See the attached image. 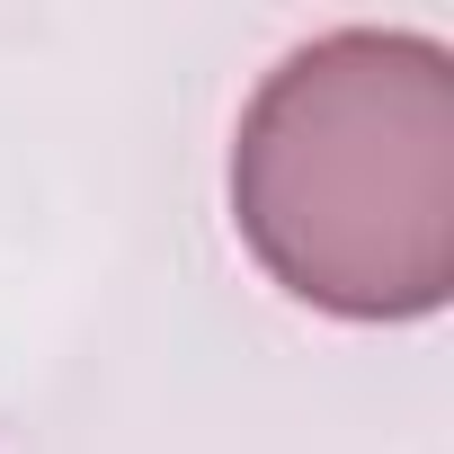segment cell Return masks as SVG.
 Masks as SVG:
<instances>
[{
  "label": "cell",
  "mask_w": 454,
  "mask_h": 454,
  "mask_svg": "<svg viewBox=\"0 0 454 454\" xmlns=\"http://www.w3.org/2000/svg\"><path fill=\"white\" fill-rule=\"evenodd\" d=\"M232 223L312 312L427 321L454 303V54L419 27L294 45L232 134Z\"/></svg>",
  "instance_id": "6da1fadb"
}]
</instances>
